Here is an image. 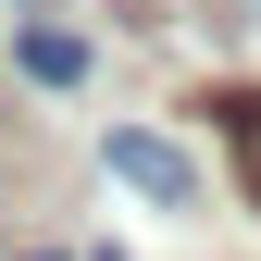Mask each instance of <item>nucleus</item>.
I'll return each mask as SVG.
<instances>
[{"mask_svg": "<svg viewBox=\"0 0 261 261\" xmlns=\"http://www.w3.org/2000/svg\"><path fill=\"white\" fill-rule=\"evenodd\" d=\"M13 62H25L38 87H75V75H87V50L62 38V25H25V38H13Z\"/></svg>", "mask_w": 261, "mask_h": 261, "instance_id": "3", "label": "nucleus"}, {"mask_svg": "<svg viewBox=\"0 0 261 261\" xmlns=\"http://www.w3.org/2000/svg\"><path fill=\"white\" fill-rule=\"evenodd\" d=\"M212 124H224V149H237V187L261 199V87H224V100H212Z\"/></svg>", "mask_w": 261, "mask_h": 261, "instance_id": "2", "label": "nucleus"}, {"mask_svg": "<svg viewBox=\"0 0 261 261\" xmlns=\"http://www.w3.org/2000/svg\"><path fill=\"white\" fill-rule=\"evenodd\" d=\"M100 162H112V187H137L149 212H187V199H199L187 149H174V137H149V124H112V149H100Z\"/></svg>", "mask_w": 261, "mask_h": 261, "instance_id": "1", "label": "nucleus"}]
</instances>
